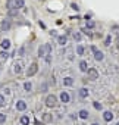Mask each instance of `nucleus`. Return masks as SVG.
I'll use <instances>...</instances> for the list:
<instances>
[{
  "label": "nucleus",
  "mask_w": 119,
  "mask_h": 125,
  "mask_svg": "<svg viewBox=\"0 0 119 125\" xmlns=\"http://www.w3.org/2000/svg\"><path fill=\"white\" fill-rule=\"evenodd\" d=\"M9 27H10V25H9V21H3L2 28H3V30H9Z\"/></svg>",
  "instance_id": "obj_18"
},
{
  "label": "nucleus",
  "mask_w": 119,
  "mask_h": 125,
  "mask_svg": "<svg viewBox=\"0 0 119 125\" xmlns=\"http://www.w3.org/2000/svg\"><path fill=\"white\" fill-rule=\"evenodd\" d=\"M72 9H75V10H78V6H77L75 3H72Z\"/></svg>",
  "instance_id": "obj_30"
},
{
  "label": "nucleus",
  "mask_w": 119,
  "mask_h": 125,
  "mask_svg": "<svg viewBox=\"0 0 119 125\" xmlns=\"http://www.w3.org/2000/svg\"><path fill=\"white\" fill-rule=\"evenodd\" d=\"M57 41H59V44L63 46V44H66V37H65V35H60V37L57 38Z\"/></svg>",
  "instance_id": "obj_17"
},
{
  "label": "nucleus",
  "mask_w": 119,
  "mask_h": 125,
  "mask_svg": "<svg viewBox=\"0 0 119 125\" xmlns=\"http://www.w3.org/2000/svg\"><path fill=\"white\" fill-rule=\"evenodd\" d=\"M51 52V46L50 44H43L41 47H40V50H38V54L40 56H46L47 53H50Z\"/></svg>",
  "instance_id": "obj_1"
},
{
  "label": "nucleus",
  "mask_w": 119,
  "mask_h": 125,
  "mask_svg": "<svg viewBox=\"0 0 119 125\" xmlns=\"http://www.w3.org/2000/svg\"><path fill=\"white\" fill-rule=\"evenodd\" d=\"M60 100H62L63 103H68V102H69V94H68L66 91H62V93H60Z\"/></svg>",
  "instance_id": "obj_8"
},
{
  "label": "nucleus",
  "mask_w": 119,
  "mask_h": 125,
  "mask_svg": "<svg viewBox=\"0 0 119 125\" xmlns=\"http://www.w3.org/2000/svg\"><path fill=\"white\" fill-rule=\"evenodd\" d=\"M15 72H16V74H19V72H21V65H19V63H16V65H15Z\"/></svg>",
  "instance_id": "obj_24"
},
{
  "label": "nucleus",
  "mask_w": 119,
  "mask_h": 125,
  "mask_svg": "<svg viewBox=\"0 0 119 125\" xmlns=\"http://www.w3.org/2000/svg\"><path fill=\"white\" fill-rule=\"evenodd\" d=\"M94 107H96L97 110H101V104H100L99 102H94Z\"/></svg>",
  "instance_id": "obj_25"
},
{
  "label": "nucleus",
  "mask_w": 119,
  "mask_h": 125,
  "mask_svg": "<svg viewBox=\"0 0 119 125\" xmlns=\"http://www.w3.org/2000/svg\"><path fill=\"white\" fill-rule=\"evenodd\" d=\"M116 125H119V122H118V124H116Z\"/></svg>",
  "instance_id": "obj_33"
},
{
  "label": "nucleus",
  "mask_w": 119,
  "mask_h": 125,
  "mask_svg": "<svg viewBox=\"0 0 119 125\" xmlns=\"http://www.w3.org/2000/svg\"><path fill=\"white\" fill-rule=\"evenodd\" d=\"M2 47H3V49H9V47H10V41H9V40H3V41H2Z\"/></svg>",
  "instance_id": "obj_13"
},
{
  "label": "nucleus",
  "mask_w": 119,
  "mask_h": 125,
  "mask_svg": "<svg viewBox=\"0 0 119 125\" xmlns=\"http://www.w3.org/2000/svg\"><path fill=\"white\" fill-rule=\"evenodd\" d=\"M77 53L81 56V54L84 53V47H82V46H78V47H77Z\"/></svg>",
  "instance_id": "obj_19"
},
{
  "label": "nucleus",
  "mask_w": 119,
  "mask_h": 125,
  "mask_svg": "<svg viewBox=\"0 0 119 125\" xmlns=\"http://www.w3.org/2000/svg\"><path fill=\"white\" fill-rule=\"evenodd\" d=\"M87 28H94V21H87Z\"/></svg>",
  "instance_id": "obj_21"
},
{
  "label": "nucleus",
  "mask_w": 119,
  "mask_h": 125,
  "mask_svg": "<svg viewBox=\"0 0 119 125\" xmlns=\"http://www.w3.org/2000/svg\"><path fill=\"white\" fill-rule=\"evenodd\" d=\"M9 13H10V15H16V13H18V10H15V9H12V10H10Z\"/></svg>",
  "instance_id": "obj_28"
},
{
  "label": "nucleus",
  "mask_w": 119,
  "mask_h": 125,
  "mask_svg": "<svg viewBox=\"0 0 119 125\" xmlns=\"http://www.w3.org/2000/svg\"><path fill=\"white\" fill-rule=\"evenodd\" d=\"M16 109H18V110H25V109H27V103H25L24 100H19V102L16 103Z\"/></svg>",
  "instance_id": "obj_7"
},
{
  "label": "nucleus",
  "mask_w": 119,
  "mask_h": 125,
  "mask_svg": "<svg viewBox=\"0 0 119 125\" xmlns=\"http://www.w3.org/2000/svg\"><path fill=\"white\" fill-rule=\"evenodd\" d=\"M43 121H44V122H51V115L44 113V115H43Z\"/></svg>",
  "instance_id": "obj_15"
},
{
  "label": "nucleus",
  "mask_w": 119,
  "mask_h": 125,
  "mask_svg": "<svg viewBox=\"0 0 119 125\" xmlns=\"http://www.w3.org/2000/svg\"><path fill=\"white\" fill-rule=\"evenodd\" d=\"M5 121H6V116H5V113H0V124H5Z\"/></svg>",
  "instance_id": "obj_20"
},
{
  "label": "nucleus",
  "mask_w": 119,
  "mask_h": 125,
  "mask_svg": "<svg viewBox=\"0 0 119 125\" xmlns=\"http://www.w3.org/2000/svg\"><path fill=\"white\" fill-rule=\"evenodd\" d=\"M0 56H2L3 59H8V57H9V54H8L6 52H2V53H0Z\"/></svg>",
  "instance_id": "obj_27"
},
{
  "label": "nucleus",
  "mask_w": 119,
  "mask_h": 125,
  "mask_svg": "<svg viewBox=\"0 0 119 125\" xmlns=\"http://www.w3.org/2000/svg\"><path fill=\"white\" fill-rule=\"evenodd\" d=\"M91 50L94 52V57H96L97 60H103V53H101L100 50H97V47H96V46H93V47H91Z\"/></svg>",
  "instance_id": "obj_4"
},
{
  "label": "nucleus",
  "mask_w": 119,
  "mask_h": 125,
  "mask_svg": "<svg viewBox=\"0 0 119 125\" xmlns=\"http://www.w3.org/2000/svg\"><path fill=\"white\" fill-rule=\"evenodd\" d=\"M78 115H79V118H82V119H87V118H88V112H87V110H84V109H82V110H79V113H78Z\"/></svg>",
  "instance_id": "obj_10"
},
{
  "label": "nucleus",
  "mask_w": 119,
  "mask_h": 125,
  "mask_svg": "<svg viewBox=\"0 0 119 125\" xmlns=\"http://www.w3.org/2000/svg\"><path fill=\"white\" fill-rule=\"evenodd\" d=\"M37 71H38V65H37V63H32V65L30 66V69L27 71V77H32Z\"/></svg>",
  "instance_id": "obj_2"
},
{
  "label": "nucleus",
  "mask_w": 119,
  "mask_h": 125,
  "mask_svg": "<svg viewBox=\"0 0 119 125\" xmlns=\"http://www.w3.org/2000/svg\"><path fill=\"white\" fill-rule=\"evenodd\" d=\"M24 88H25L27 91H30V90H31V83H25V84H24Z\"/></svg>",
  "instance_id": "obj_22"
},
{
  "label": "nucleus",
  "mask_w": 119,
  "mask_h": 125,
  "mask_svg": "<svg viewBox=\"0 0 119 125\" xmlns=\"http://www.w3.org/2000/svg\"><path fill=\"white\" fill-rule=\"evenodd\" d=\"M103 118H104V121H106V122H110V121L113 119V113H112L110 110H107V112H104V113H103Z\"/></svg>",
  "instance_id": "obj_6"
},
{
  "label": "nucleus",
  "mask_w": 119,
  "mask_h": 125,
  "mask_svg": "<svg viewBox=\"0 0 119 125\" xmlns=\"http://www.w3.org/2000/svg\"><path fill=\"white\" fill-rule=\"evenodd\" d=\"M24 6V0H15V9H21Z\"/></svg>",
  "instance_id": "obj_11"
},
{
  "label": "nucleus",
  "mask_w": 119,
  "mask_h": 125,
  "mask_svg": "<svg viewBox=\"0 0 119 125\" xmlns=\"http://www.w3.org/2000/svg\"><path fill=\"white\" fill-rule=\"evenodd\" d=\"M74 38H75L77 41H79V40H81V35H79V32H75V34H74Z\"/></svg>",
  "instance_id": "obj_26"
},
{
  "label": "nucleus",
  "mask_w": 119,
  "mask_h": 125,
  "mask_svg": "<svg viewBox=\"0 0 119 125\" xmlns=\"http://www.w3.org/2000/svg\"><path fill=\"white\" fill-rule=\"evenodd\" d=\"M88 77H90L91 80H97V78H99V72L91 68V69H88Z\"/></svg>",
  "instance_id": "obj_5"
},
{
  "label": "nucleus",
  "mask_w": 119,
  "mask_h": 125,
  "mask_svg": "<svg viewBox=\"0 0 119 125\" xmlns=\"http://www.w3.org/2000/svg\"><path fill=\"white\" fill-rule=\"evenodd\" d=\"M118 49H119V41H118Z\"/></svg>",
  "instance_id": "obj_31"
},
{
  "label": "nucleus",
  "mask_w": 119,
  "mask_h": 125,
  "mask_svg": "<svg viewBox=\"0 0 119 125\" xmlns=\"http://www.w3.org/2000/svg\"><path fill=\"white\" fill-rule=\"evenodd\" d=\"M88 96V90L87 88H81L79 90V97H87Z\"/></svg>",
  "instance_id": "obj_12"
},
{
  "label": "nucleus",
  "mask_w": 119,
  "mask_h": 125,
  "mask_svg": "<svg viewBox=\"0 0 119 125\" xmlns=\"http://www.w3.org/2000/svg\"><path fill=\"white\" fill-rule=\"evenodd\" d=\"M46 104L53 107V106H56V104H57V99H56L54 96H49V97L46 99Z\"/></svg>",
  "instance_id": "obj_3"
},
{
  "label": "nucleus",
  "mask_w": 119,
  "mask_h": 125,
  "mask_svg": "<svg viewBox=\"0 0 119 125\" xmlns=\"http://www.w3.org/2000/svg\"><path fill=\"white\" fill-rule=\"evenodd\" d=\"M5 103H6V100H5V97L0 94V106H5Z\"/></svg>",
  "instance_id": "obj_23"
},
{
  "label": "nucleus",
  "mask_w": 119,
  "mask_h": 125,
  "mask_svg": "<svg viewBox=\"0 0 119 125\" xmlns=\"http://www.w3.org/2000/svg\"><path fill=\"white\" fill-rule=\"evenodd\" d=\"M63 84H65V85H72V84H74V81H72V78L66 77V78L63 80Z\"/></svg>",
  "instance_id": "obj_14"
},
{
  "label": "nucleus",
  "mask_w": 119,
  "mask_h": 125,
  "mask_svg": "<svg viewBox=\"0 0 119 125\" xmlns=\"http://www.w3.org/2000/svg\"><path fill=\"white\" fill-rule=\"evenodd\" d=\"M109 43H110V37H107V38H106V41H104V44H106V46H109Z\"/></svg>",
  "instance_id": "obj_29"
},
{
  "label": "nucleus",
  "mask_w": 119,
  "mask_h": 125,
  "mask_svg": "<svg viewBox=\"0 0 119 125\" xmlns=\"http://www.w3.org/2000/svg\"><path fill=\"white\" fill-rule=\"evenodd\" d=\"M79 69H81V71H84V72L88 69V65H87V62H85V60H82L81 63H79Z\"/></svg>",
  "instance_id": "obj_9"
},
{
  "label": "nucleus",
  "mask_w": 119,
  "mask_h": 125,
  "mask_svg": "<svg viewBox=\"0 0 119 125\" xmlns=\"http://www.w3.org/2000/svg\"><path fill=\"white\" fill-rule=\"evenodd\" d=\"M91 125H99V124H91Z\"/></svg>",
  "instance_id": "obj_32"
},
{
  "label": "nucleus",
  "mask_w": 119,
  "mask_h": 125,
  "mask_svg": "<svg viewBox=\"0 0 119 125\" xmlns=\"http://www.w3.org/2000/svg\"><path fill=\"white\" fill-rule=\"evenodd\" d=\"M21 124H22V125H28V124H30V118H28V116H22V118H21Z\"/></svg>",
  "instance_id": "obj_16"
}]
</instances>
